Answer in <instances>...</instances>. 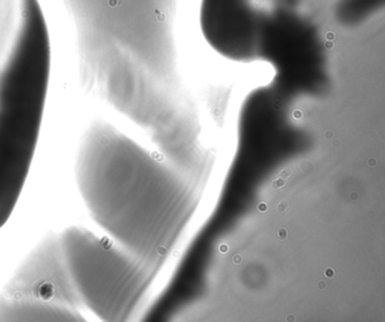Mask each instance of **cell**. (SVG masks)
Wrapping results in <instances>:
<instances>
[{"instance_id":"obj_4","label":"cell","mask_w":385,"mask_h":322,"mask_svg":"<svg viewBox=\"0 0 385 322\" xmlns=\"http://www.w3.org/2000/svg\"><path fill=\"white\" fill-rule=\"evenodd\" d=\"M82 300L49 233L23 260L0 292V321H82Z\"/></svg>"},{"instance_id":"obj_1","label":"cell","mask_w":385,"mask_h":322,"mask_svg":"<svg viewBox=\"0 0 385 322\" xmlns=\"http://www.w3.org/2000/svg\"><path fill=\"white\" fill-rule=\"evenodd\" d=\"M136 159L126 136L103 119L94 121L80 141L75 177L83 202L104 235L83 227L59 235L83 306L107 321L126 317L135 291L132 252L140 225Z\"/></svg>"},{"instance_id":"obj_3","label":"cell","mask_w":385,"mask_h":322,"mask_svg":"<svg viewBox=\"0 0 385 322\" xmlns=\"http://www.w3.org/2000/svg\"><path fill=\"white\" fill-rule=\"evenodd\" d=\"M51 48L32 33L15 36L0 70V227L22 193L47 100Z\"/></svg>"},{"instance_id":"obj_2","label":"cell","mask_w":385,"mask_h":322,"mask_svg":"<svg viewBox=\"0 0 385 322\" xmlns=\"http://www.w3.org/2000/svg\"><path fill=\"white\" fill-rule=\"evenodd\" d=\"M76 32L85 90L138 117L146 53V0H63Z\"/></svg>"}]
</instances>
